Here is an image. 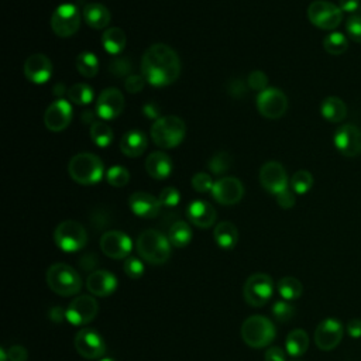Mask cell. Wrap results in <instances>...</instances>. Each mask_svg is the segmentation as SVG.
<instances>
[{"mask_svg": "<svg viewBox=\"0 0 361 361\" xmlns=\"http://www.w3.org/2000/svg\"><path fill=\"white\" fill-rule=\"evenodd\" d=\"M141 73L155 87L168 86L180 75V59L169 45L154 44L142 55Z\"/></svg>", "mask_w": 361, "mask_h": 361, "instance_id": "1", "label": "cell"}, {"mask_svg": "<svg viewBox=\"0 0 361 361\" xmlns=\"http://www.w3.org/2000/svg\"><path fill=\"white\" fill-rule=\"evenodd\" d=\"M171 243L161 231L148 228L144 230L135 243L138 255L151 265H162L171 257Z\"/></svg>", "mask_w": 361, "mask_h": 361, "instance_id": "2", "label": "cell"}, {"mask_svg": "<svg viewBox=\"0 0 361 361\" xmlns=\"http://www.w3.org/2000/svg\"><path fill=\"white\" fill-rule=\"evenodd\" d=\"M45 279L49 289L59 296L76 295L82 288L79 272L65 262L52 264L47 271Z\"/></svg>", "mask_w": 361, "mask_h": 361, "instance_id": "3", "label": "cell"}, {"mask_svg": "<svg viewBox=\"0 0 361 361\" xmlns=\"http://www.w3.org/2000/svg\"><path fill=\"white\" fill-rule=\"evenodd\" d=\"M241 338L251 348H262L269 345L275 336L276 330L271 319L262 314H252L247 317L241 324Z\"/></svg>", "mask_w": 361, "mask_h": 361, "instance_id": "4", "label": "cell"}, {"mask_svg": "<svg viewBox=\"0 0 361 361\" xmlns=\"http://www.w3.org/2000/svg\"><path fill=\"white\" fill-rule=\"evenodd\" d=\"M103 162L92 152H79L68 164L69 176L79 185H94L103 178Z\"/></svg>", "mask_w": 361, "mask_h": 361, "instance_id": "5", "label": "cell"}, {"mask_svg": "<svg viewBox=\"0 0 361 361\" xmlns=\"http://www.w3.org/2000/svg\"><path fill=\"white\" fill-rule=\"evenodd\" d=\"M186 134L185 121L178 116H162L151 127V138L161 148L179 145Z\"/></svg>", "mask_w": 361, "mask_h": 361, "instance_id": "6", "label": "cell"}, {"mask_svg": "<svg viewBox=\"0 0 361 361\" xmlns=\"http://www.w3.org/2000/svg\"><path fill=\"white\" fill-rule=\"evenodd\" d=\"M54 243L63 252H76L87 243L86 228L75 220H63L54 230Z\"/></svg>", "mask_w": 361, "mask_h": 361, "instance_id": "7", "label": "cell"}, {"mask_svg": "<svg viewBox=\"0 0 361 361\" xmlns=\"http://www.w3.org/2000/svg\"><path fill=\"white\" fill-rule=\"evenodd\" d=\"M307 18L320 30H334L341 24L343 11L330 1L314 0L307 7Z\"/></svg>", "mask_w": 361, "mask_h": 361, "instance_id": "8", "label": "cell"}, {"mask_svg": "<svg viewBox=\"0 0 361 361\" xmlns=\"http://www.w3.org/2000/svg\"><path fill=\"white\" fill-rule=\"evenodd\" d=\"M272 293H274L272 278L264 272H257L248 276L243 288L244 300L254 307L264 306L271 299Z\"/></svg>", "mask_w": 361, "mask_h": 361, "instance_id": "9", "label": "cell"}, {"mask_svg": "<svg viewBox=\"0 0 361 361\" xmlns=\"http://www.w3.org/2000/svg\"><path fill=\"white\" fill-rule=\"evenodd\" d=\"M80 25V13L79 8L72 3L59 4L51 16V28L61 37L66 38L73 35Z\"/></svg>", "mask_w": 361, "mask_h": 361, "instance_id": "10", "label": "cell"}, {"mask_svg": "<svg viewBox=\"0 0 361 361\" xmlns=\"http://www.w3.org/2000/svg\"><path fill=\"white\" fill-rule=\"evenodd\" d=\"M99 312V303L93 295L76 296L65 310V319L73 326H85L90 323Z\"/></svg>", "mask_w": 361, "mask_h": 361, "instance_id": "11", "label": "cell"}, {"mask_svg": "<svg viewBox=\"0 0 361 361\" xmlns=\"http://www.w3.org/2000/svg\"><path fill=\"white\" fill-rule=\"evenodd\" d=\"M257 109L262 117L276 120L285 114L288 109V99L282 90L268 87L258 93Z\"/></svg>", "mask_w": 361, "mask_h": 361, "instance_id": "12", "label": "cell"}, {"mask_svg": "<svg viewBox=\"0 0 361 361\" xmlns=\"http://www.w3.org/2000/svg\"><path fill=\"white\" fill-rule=\"evenodd\" d=\"M75 348L86 360H100L106 353V343L96 330L83 327L75 336Z\"/></svg>", "mask_w": 361, "mask_h": 361, "instance_id": "13", "label": "cell"}, {"mask_svg": "<svg viewBox=\"0 0 361 361\" xmlns=\"http://www.w3.org/2000/svg\"><path fill=\"white\" fill-rule=\"evenodd\" d=\"M131 248H133L131 238L120 230L106 231L100 237V250L109 258L126 259L131 252Z\"/></svg>", "mask_w": 361, "mask_h": 361, "instance_id": "14", "label": "cell"}, {"mask_svg": "<svg viewBox=\"0 0 361 361\" xmlns=\"http://www.w3.org/2000/svg\"><path fill=\"white\" fill-rule=\"evenodd\" d=\"M343 333V324L337 319H324L317 324L314 330V343L319 350L330 351L340 344Z\"/></svg>", "mask_w": 361, "mask_h": 361, "instance_id": "15", "label": "cell"}, {"mask_svg": "<svg viewBox=\"0 0 361 361\" xmlns=\"http://www.w3.org/2000/svg\"><path fill=\"white\" fill-rule=\"evenodd\" d=\"M212 195L220 204L231 206L243 199L244 186L241 180L234 176H223L213 183Z\"/></svg>", "mask_w": 361, "mask_h": 361, "instance_id": "16", "label": "cell"}, {"mask_svg": "<svg viewBox=\"0 0 361 361\" xmlns=\"http://www.w3.org/2000/svg\"><path fill=\"white\" fill-rule=\"evenodd\" d=\"M259 182L262 188L274 195L288 189V175L283 165L278 161H268L259 169Z\"/></svg>", "mask_w": 361, "mask_h": 361, "instance_id": "17", "label": "cell"}, {"mask_svg": "<svg viewBox=\"0 0 361 361\" xmlns=\"http://www.w3.org/2000/svg\"><path fill=\"white\" fill-rule=\"evenodd\" d=\"M124 96L116 87L104 89L96 102V114L104 120H113L124 110Z\"/></svg>", "mask_w": 361, "mask_h": 361, "instance_id": "18", "label": "cell"}, {"mask_svg": "<svg viewBox=\"0 0 361 361\" xmlns=\"http://www.w3.org/2000/svg\"><path fill=\"white\" fill-rule=\"evenodd\" d=\"M72 120V106L65 99L52 102L44 113V124L49 131L58 133L65 130Z\"/></svg>", "mask_w": 361, "mask_h": 361, "instance_id": "19", "label": "cell"}, {"mask_svg": "<svg viewBox=\"0 0 361 361\" xmlns=\"http://www.w3.org/2000/svg\"><path fill=\"white\" fill-rule=\"evenodd\" d=\"M334 145L344 157L361 154V130L354 124H344L334 134Z\"/></svg>", "mask_w": 361, "mask_h": 361, "instance_id": "20", "label": "cell"}, {"mask_svg": "<svg viewBox=\"0 0 361 361\" xmlns=\"http://www.w3.org/2000/svg\"><path fill=\"white\" fill-rule=\"evenodd\" d=\"M24 76L35 85H42L49 80L52 75V62L44 54H32L30 55L23 65Z\"/></svg>", "mask_w": 361, "mask_h": 361, "instance_id": "21", "label": "cell"}, {"mask_svg": "<svg viewBox=\"0 0 361 361\" xmlns=\"http://www.w3.org/2000/svg\"><path fill=\"white\" fill-rule=\"evenodd\" d=\"M86 288L90 295L106 298L117 289V278L107 269H96L87 275Z\"/></svg>", "mask_w": 361, "mask_h": 361, "instance_id": "22", "label": "cell"}, {"mask_svg": "<svg viewBox=\"0 0 361 361\" xmlns=\"http://www.w3.org/2000/svg\"><path fill=\"white\" fill-rule=\"evenodd\" d=\"M128 206L135 216L142 219L157 217L162 207L159 199L147 192H134L128 197Z\"/></svg>", "mask_w": 361, "mask_h": 361, "instance_id": "23", "label": "cell"}, {"mask_svg": "<svg viewBox=\"0 0 361 361\" xmlns=\"http://www.w3.org/2000/svg\"><path fill=\"white\" fill-rule=\"evenodd\" d=\"M186 216L189 221L199 228H209L216 221V210L206 200H193L186 209Z\"/></svg>", "mask_w": 361, "mask_h": 361, "instance_id": "24", "label": "cell"}, {"mask_svg": "<svg viewBox=\"0 0 361 361\" xmlns=\"http://www.w3.org/2000/svg\"><path fill=\"white\" fill-rule=\"evenodd\" d=\"M145 171L154 179H165L172 172V159L162 151L151 152L145 159Z\"/></svg>", "mask_w": 361, "mask_h": 361, "instance_id": "25", "label": "cell"}, {"mask_svg": "<svg viewBox=\"0 0 361 361\" xmlns=\"http://www.w3.org/2000/svg\"><path fill=\"white\" fill-rule=\"evenodd\" d=\"M147 137L141 130H130L127 131L120 141V149L126 157L130 158H135L144 154V151L147 149Z\"/></svg>", "mask_w": 361, "mask_h": 361, "instance_id": "26", "label": "cell"}, {"mask_svg": "<svg viewBox=\"0 0 361 361\" xmlns=\"http://www.w3.org/2000/svg\"><path fill=\"white\" fill-rule=\"evenodd\" d=\"M110 11L102 3H89L83 7V18L94 30L106 28L110 23Z\"/></svg>", "mask_w": 361, "mask_h": 361, "instance_id": "27", "label": "cell"}, {"mask_svg": "<svg viewBox=\"0 0 361 361\" xmlns=\"http://www.w3.org/2000/svg\"><path fill=\"white\" fill-rule=\"evenodd\" d=\"M213 237L220 248L231 250L238 241V230L231 221H220L214 227Z\"/></svg>", "mask_w": 361, "mask_h": 361, "instance_id": "28", "label": "cell"}, {"mask_svg": "<svg viewBox=\"0 0 361 361\" xmlns=\"http://www.w3.org/2000/svg\"><path fill=\"white\" fill-rule=\"evenodd\" d=\"M322 116L330 123H340L347 116L345 103L337 96H327L320 104Z\"/></svg>", "mask_w": 361, "mask_h": 361, "instance_id": "29", "label": "cell"}, {"mask_svg": "<svg viewBox=\"0 0 361 361\" xmlns=\"http://www.w3.org/2000/svg\"><path fill=\"white\" fill-rule=\"evenodd\" d=\"M103 48L111 54L117 55L126 48V32L120 27H109L102 35Z\"/></svg>", "mask_w": 361, "mask_h": 361, "instance_id": "30", "label": "cell"}, {"mask_svg": "<svg viewBox=\"0 0 361 361\" xmlns=\"http://www.w3.org/2000/svg\"><path fill=\"white\" fill-rule=\"evenodd\" d=\"M307 347H309V336L305 330L295 329V330L289 331V334L286 336V341H285V348L289 355L300 357L306 353Z\"/></svg>", "mask_w": 361, "mask_h": 361, "instance_id": "31", "label": "cell"}, {"mask_svg": "<svg viewBox=\"0 0 361 361\" xmlns=\"http://www.w3.org/2000/svg\"><path fill=\"white\" fill-rule=\"evenodd\" d=\"M168 240L169 243L176 247V248H183L186 247L190 240H192V228L190 226L183 221V220H178L175 223L171 224L169 230H168Z\"/></svg>", "mask_w": 361, "mask_h": 361, "instance_id": "32", "label": "cell"}, {"mask_svg": "<svg viewBox=\"0 0 361 361\" xmlns=\"http://www.w3.org/2000/svg\"><path fill=\"white\" fill-rule=\"evenodd\" d=\"M76 69L85 78L96 76L99 71L97 56L90 51H83L76 55Z\"/></svg>", "mask_w": 361, "mask_h": 361, "instance_id": "33", "label": "cell"}, {"mask_svg": "<svg viewBox=\"0 0 361 361\" xmlns=\"http://www.w3.org/2000/svg\"><path fill=\"white\" fill-rule=\"evenodd\" d=\"M278 292L285 300H295L302 296L303 286L298 278L283 276L278 282Z\"/></svg>", "mask_w": 361, "mask_h": 361, "instance_id": "34", "label": "cell"}, {"mask_svg": "<svg viewBox=\"0 0 361 361\" xmlns=\"http://www.w3.org/2000/svg\"><path fill=\"white\" fill-rule=\"evenodd\" d=\"M68 99L76 106H87L93 100V89L87 83H75L68 92Z\"/></svg>", "mask_w": 361, "mask_h": 361, "instance_id": "35", "label": "cell"}, {"mask_svg": "<svg viewBox=\"0 0 361 361\" xmlns=\"http://www.w3.org/2000/svg\"><path fill=\"white\" fill-rule=\"evenodd\" d=\"M323 48L330 55H341L348 48V39L341 32H331L324 37Z\"/></svg>", "mask_w": 361, "mask_h": 361, "instance_id": "36", "label": "cell"}, {"mask_svg": "<svg viewBox=\"0 0 361 361\" xmlns=\"http://www.w3.org/2000/svg\"><path fill=\"white\" fill-rule=\"evenodd\" d=\"M90 138L97 147H107L113 140V131L109 124L103 121H94L90 126Z\"/></svg>", "mask_w": 361, "mask_h": 361, "instance_id": "37", "label": "cell"}, {"mask_svg": "<svg viewBox=\"0 0 361 361\" xmlns=\"http://www.w3.org/2000/svg\"><path fill=\"white\" fill-rule=\"evenodd\" d=\"M313 186V176L309 171L300 169L298 172H295L290 178V188L295 193L298 195H303L306 192H309Z\"/></svg>", "mask_w": 361, "mask_h": 361, "instance_id": "38", "label": "cell"}, {"mask_svg": "<svg viewBox=\"0 0 361 361\" xmlns=\"http://www.w3.org/2000/svg\"><path fill=\"white\" fill-rule=\"evenodd\" d=\"M231 165H233V158L228 152H224V151L214 154L209 161V169L214 175H221L227 172L231 168Z\"/></svg>", "mask_w": 361, "mask_h": 361, "instance_id": "39", "label": "cell"}, {"mask_svg": "<svg viewBox=\"0 0 361 361\" xmlns=\"http://www.w3.org/2000/svg\"><path fill=\"white\" fill-rule=\"evenodd\" d=\"M131 69H133V63L130 61V58L127 56H118L114 58L109 62L107 71L110 75L116 76V78H127L131 75Z\"/></svg>", "mask_w": 361, "mask_h": 361, "instance_id": "40", "label": "cell"}, {"mask_svg": "<svg viewBox=\"0 0 361 361\" xmlns=\"http://www.w3.org/2000/svg\"><path fill=\"white\" fill-rule=\"evenodd\" d=\"M106 178H107V182L114 186V188H123L128 183L130 180V172L124 168V166H120V165H116V166H111L107 173H106Z\"/></svg>", "mask_w": 361, "mask_h": 361, "instance_id": "41", "label": "cell"}, {"mask_svg": "<svg viewBox=\"0 0 361 361\" xmlns=\"http://www.w3.org/2000/svg\"><path fill=\"white\" fill-rule=\"evenodd\" d=\"M272 314L278 322L286 323L293 317L295 307L288 300H278L272 306Z\"/></svg>", "mask_w": 361, "mask_h": 361, "instance_id": "42", "label": "cell"}, {"mask_svg": "<svg viewBox=\"0 0 361 361\" xmlns=\"http://www.w3.org/2000/svg\"><path fill=\"white\" fill-rule=\"evenodd\" d=\"M123 269L126 275L131 279H138L144 274V264L137 257H127L123 264Z\"/></svg>", "mask_w": 361, "mask_h": 361, "instance_id": "43", "label": "cell"}, {"mask_svg": "<svg viewBox=\"0 0 361 361\" xmlns=\"http://www.w3.org/2000/svg\"><path fill=\"white\" fill-rule=\"evenodd\" d=\"M190 183H192V188L196 190V192H199V193H206V192H212V188H213V179H212V176L209 175V173H206V172H197V173H195L193 175V178H192V180H190Z\"/></svg>", "mask_w": 361, "mask_h": 361, "instance_id": "44", "label": "cell"}, {"mask_svg": "<svg viewBox=\"0 0 361 361\" xmlns=\"http://www.w3.org/2000/svg\"><path fill=\"white\" fill-rule=\"evenodd\" d=\"M158 199L161 202V206H164V207H175L179 203V200H180V193H179V190L176 188L168 186V188L161 190Z\"/></svg>", "mask_w": 361, "mask_h": 361, "instance_id": "45", "label": "cell"}, {"mask_svg": "<svg viewBox=\"0 0 361 361\" xmlns=\"http://www.w3.org/2000/svg\"><path fill=\"white\" fill-rule=\"evenodd\" d=\"M247 85H248V87L252 89V90L262 92V90L268 89V76H267L262 71H252V72L248 75Z\"/></svg>", "mask_w": 361, "mask_h": 361, "instance_id": "46", "label": "cell"}, {"mask_svg": "<svg viewBox=\"0 0 361 361\" xmlns=\"http://www.w3.org/2000/svg\"><path fill=\"white\" fill-rule=\"evenodd\" d=\"M247 90H248V85L243 79H240V78L231 79L228 82V85H227V92L234 99L244 97L247 94Z\"/></svg>", "mask_w": 361, "mask_h": 361, "instance_id": "47", "label": "cell"}, {"mask_svg": "<svg viewBox=\"0 0 361 361\" xmlns=\"http://www.w3.org/2000/svg\"><path fill=\"white\" fill-rule=\"evenodd\" d=\"M345 28H347L348 37L353 41L361 42V16L348 17V20L345 23Z\"/></svg>", "mask_w": 361, "mask_h": 361, "instance_id": "48", "label": "cell"}, {"mask_svg": "<svg viewBox=\"0 0 361 361\" xmlns=\"http://www.w3.org/2000/svg\"><path fill=\"white\" fill-rule=\"evenodd\" d=\"M145 78L142 75H135V73H131L130 76L126 78L124 80V87L128 93H138L142 90L144 85H145Z\"/></svg>", "mask_w": 361, "mask_h": 361, "instance_id": "49", "label": "cell"}, {"mask_svg": "<svg viewBox=\"0 0 361 361\" xmlns=\"http://www.w3.org/2000/svg\"><path fill=\"white\" fill-rule=\"evenodd\" d=\"M8 361H27L28 360V353L25 347L14 344L6 350Z\"/></svg>", "mask_w": 361, "mask_h": 361, "instance_id": "50", "label": "cell"}, {"mask_svg": "<svg viewBox=\"0 0 361 361\" xmlns=\"http://www.w3.org/2000/svg\"><path fill=\"white\" fill-rule=\"evenodd\" d=\"M276 196V203L282 207V209H290L295 206V195L292 190L289 189H285L282 192H279Z\"/></svg>", "mask_w": 361, "mask_h": 361, "instance_id": "51", "label": "cell"}, {"mask_svg": "<svg viewBox=\"0 0 361 361\" xmlns=\"http://www.w3.org/2000/svg\"><path fill=\"white\" fill-rule=\"evenodd\" d=\"M265 361H285V351L281 347H269L264 354Z\"/></svg>", "mask_w": 361, "mask_h": 361, "instance_id": "52", "label": "cell"}, {"mask_svg": "<svg viewBox=\"0 0 361 361\" xmlns=\"http://www.w3.org/2000/svg\"><path fill=\"white\" fill-rule=\"evenodd\" d=\"M345 330H347L350 337L360 338L361 337V319H358V317L350 319L347 326H345Z\"/></svg>", "mask_w": 361, "mask_h": 361, "instance_id": "53", "label": "cell"}, {"mask_svg": "<svg viewBox=\"0 0 361 361\" xmlns=\"http://www.w3.org/2000/svg\"><path fill=\"white\" fill-rule=\"evenodd\" d=\"M338 7L341 8V11L354 13L360 8V0H340Z\"/></svg>", "mask_w": 361, "mask_h": 361, "instance_id": "54", "label": "cell"}, {"mask_svg": "<svg viewBox=\"0 0 361 361\" xmlns=\"http://www.w3.org/2000/svg\"><path fill=\"white\" fill-rule=\"evenodd\" d=\"M142 111H144V114H145L148 118H155V120L159 118V109H158V106L154 104V103H147V104H144Z\"/></svg>", "mask_w": 361, "mask_h": 361, "instance_id": "55", "label": "cell"}, {"mask_svg": "<svg viewBox=\"0 0 361 361\" xmlns=\"http://www.w3.org/2000/svg\"><path fill=\"white\" fill-rule=\"evenodd\" d=\"M93 117H94V113H93V111H89V110H86V111L82 114V118H83L85 123H92V124H93V123H94V118H93Z\"/></svg>", "mask_w": 361, "mask_h": 361, "instance_id": "56", "label": "cell"}, {"mask_svg": "<svg viewBox=\"0 0 361 361\" xmlns=\"http://www.w3.org/2000/svg\"><path fill=\"white\" fill-rule=\"evenodd\" d=\"M65 92H68V90L65 89V86H63L62 83H58V85L54 86V93H55V96H62Z\"/></svg>", "mask_w": 361, "mask_h": 361, "instance_id": "57", "label": "cell"}, {"mask_svg": "<svg viewBox=\"0 0 361 361\" xmlns=\"http://www.w3.org/2000/svg\"><path fill=\"white\" fill-rule=\"evenodd\" d=\"M0 361H8V358H7V353H6V348H0Z\"/></svg>", "mask_w": 361, "mask_h": 361, "instance_id": "58", "label": "cell"}, {"mask_svg": "<svg viewBox=\"0 0 361 361\" xmlns=\"http://www.w3.org/2000/svg\"><path fill=\"white\" fill-rule=\"evenodd\" d=\"M99 361H114L113 358H109V357H104V358H100Z\"/></svg>", "mask_w": 361, "mask_h": 361, "instance_id": "59", "label": "cell"}]
</instances>
